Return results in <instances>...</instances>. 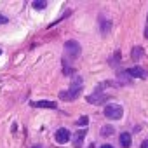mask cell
<instances>
[{
  "instance_id": "d6986e66",
  "label": "cell",
  "mask_w": 148,
  "mask_h": 148,
  "mask_svg": "<svg viewBox=\"0 0 148 148\" xmlns=\"http://www.w3.org/2000/svg\"><path fill=\"white\" fill-rule=\"evenodd\" d=\"M0 54H2V51H0Z\"/></svg>"
},
{
  "instance_id": "e0dca14e",
  "label": "cell",
  "mask_w": 148,
  "mask_h": 148,
  "mask_svg": "<svg viewBox=\"0 0 148 148\" xmlns=\"http://www.w3.org/2000/svg\"><path fill=\"white\" fill-rule=\"evenodd\" d=\"M101 148H113V146H112V145H103Z\"/></svg>"
},
{
  "instance_id": "ba28073f",
  "label": "cell",
  "mask_w": 148,
  "mask_h": 148,
  "mask_svg": "<svg viewBox=\"0 0 148 148\" xmlns=\"http://www.w3.org/2000/svg\"><path fill=\"white\" fill-rule=\"evenodd\" d=\"M120 145H122L124 148H129V146L132 145V138H131L129 132H122V134H120Z\"/></svg>"
},
{
  "instance_id": "277c9868",
  "label": "cell",
  "mask_w": 148,
  "mask_h": 148,
  "mask_svg": "<svg viewBox=\"0 0 148 148\" xmlns=\"http://www.w3.org/2000/svg\"><path fill=\"white\" fill-rule=\"evenodd\" d=\"M70 138H71V134H70V131H68L66 127H59V129L54 132V139H56L59 145L68 143V141H70Z\"/></svg>"
},
{
  "instance_id": "6da1fadb",
  "label": "cell",
  "mask_w": 148,
  "mask_h": 148,
  "mask_svg": "<svg viewBox=\"0 0 148 148\" xmlns=\"http://www.w3.org/2000/svg\"><path fill=\"white\" fill-rule=\"evenodd\" d=\"M80 92H82V80L80 79H73L70 89L68 91H61L59 92V98L63 101H73V99H77L80 96Z\"/></svg>"
},
{
  "instance_id": "52a82bcc",
  "label": "cell",
  "mask_w": 148,
  "mask_h": 148,
  "mask_svg": "<svg viewBox=\"0 0 148 148\" xmlns=\"http://www.w3.org/2000/svg\"><path fill=\"white\" fill-rule=\"evenodd\" d=\"M84 138H86V131H79V132H75V138H73V146H75V148H80Z\"/></svg>"
},
{
  "instance_id": "2e32d148",
  "label": "cell",
  "mask_w": 148,
  "mask_h": 148,
  "mask_svg": "<svg viewBox=\"0 0 148 148\" xmlns=\"http://www.w3.org/2000/svg\"><path fill=\"white\" fill-rule=\"evenodd\" d=\"M145 37L148 38V18H146V28H145Z\"/></svg>"
},
{
  "instance_id": "5bb4252c",
  "label": "cell",
  "mask_w": 148,
  "mask_h": 148,
  "mask_svg": "<svg viewBox=\"0 0 148 148\" xmlns=\"http://www.w3.org/2000/svg\"><path fill=\"white\" fill-rule=\"evenodd\" d=\"M4 23H9V19L5 16H0V25H4Z\"/></svg>"
},
{
  "instance_id": "9a60e30c",
  "label": "cell",
  "mask_w": 148,
  "mask_h": 148,
  "mask_svg": "<svg viewBox=\"0 0 148 148\" xmlns=\"http://www.w3.org/2000/svg\"><path fill=\"white\" fill-rule=\"evenodd\" d=\"M139 148H148V139H146V141H143V143H141V146H139Z\"/></svg>"
},
{
  "instance_id": "7a4b0ae2",
  "label": "cell",
  "mask_w": 148,
  "mask_h": 148,
  "mask_svg": "<svg viewBox=\"0 0 148 148\" xmlns=\"http://www.w3.org/2000/svg\"><path fill=\"white\" fill-rule=\"evenodd\" d=\"M105 115H106L110 120H120L122 115H124V108H122L120 105H117V103L108 105V106H105Z\"/></svg>"
},
{
  "instance_id": "8fae6325",
  "label": "cell",
  "mask_w": 148,
  "mask_h": 148,
  "mask_svg": "<svg viewBox=\"0 0 148 148\" xmlns=\"http://www.w3.org/2000/svg\"><path fill=\"white\" fill-rule=\"evenodd\" d=\"M33 7H35L37 11H42V9L47 7V2H44V0H35V2H33Z\"/></svg>"
},
{
  "instance_id": "8992f818",
  "label": "cell",
  "mask_w": 148,
  "mask_h": 148,
  "mask_svg": "<svg viewBox=\"0 0 148 148\" xmlns=\"http://www.w3.org/2000/svg\"><path fill=\"white\" fill-rule=\"evenodd\" d=\"M32 106H35V108H51V110H54V108H58V103H56V101H32Z\"/></svg>"
},
{
  "instance_id": "4fadbf2b",
  "label": "cell",
  "mask_w": 148,
  "mask_h": 148,
  "mask_svg": "<svg viewBox=\"0 0 148 148\" xmlns=\"http://www.w3.org/2000/svg\"><path fill=\"white\" fill-rule=\"evenodd\" d=\"M87 122H89V119H87L86 115H84V117H80V119L77 120V124H79V125H87Z\"/></svg>"
},
{
  "instance_id": "3957f363",
  "label": "cell",
  "mask_w": 148,
  "mask_h": 148,
  "mask_svg": "<svg viewBox=\"0 0 148 148\" xmlns=\"http://www.w3.org/2000/svg\"><path fill=\"white\" fill-rule=\"evenodd\" d=\"M64 52H66V56L71 58V59H75L77 56H80V45H79V42L68 40V42L64 44Z\"/></svg>"
},
{
  "instance_id": "ac0fdd59",
  "label": "cell",
  "mask_w": 148,
  "mask_h": 148,
  "mask_svg": "<svg viewBox=\"0 0 148 148\" xmlns=\"http://www.w3.org/2000/svg\"><path fill=\"white\" fill-rule=\"evenodd\" d=\"M35 148H40V146H35Z\"/></svg>"
},
{
  "instance_id": "7c38bea8",
  "label": "cell",
  "mask_w": 148,
  "mask_h": 148,
  "mask_svg": "<svg viewBox=\"0 0 148 148\" xmlns=\"http://www.w3.org/2000/svg\"><path fill=\"white\" fill-rule=\"evenodd\" d=\"M101 134H103V136H112V134H113V125H105V127L101 129Z\"/></svg>"
},
{
  "instance_id": "30bf717a",
  "label": "cell",
  "mask_w": 148,
  "mask_h": 148,
  "mask_svg": "<svg viewBox=\"0 0 148 148\" xmlns=\"http://www.w3.org/2000/svg\"><path fill=\"white\" fill-rule=\"evenodd\" d=\"M141 56H143V47H134V49H132V59L138 61Z\"/></svg>"
},
{
  "instance_id": "5b68a950",
  "label": "cell",
  "mask_w": 148,
  "mask_h": 148,
  "mask_svg": "<svg viewBox=\"0 0 148 148\" xmlns=\"http://www.w3.org/2000/svg\"><path fill=\"white\" fill-rule=\"evenodd\" d=\"M125 73H127V75H131V77L148 79V71H146V70H143V68H139V66H132V68H129Z\"/></svg>"
},
{
  "instance_id": "9c48e42d",
  "label": "cell",
  "mask_w": 148,
  "mask_h": 148,
  "mask_svg": "<svg viewBox=\"0 0 148 148\" xmlns=\"http://www.w3.org/2000/svg\"><path fill=\"white\" fill-rule=\"evenodd\" d=\"M105 99H108V96L99 94V92H96L94 96H89V98H87V101H89V103H99V101H105Z\"/></svg>"
}]
</instances>
